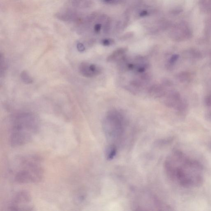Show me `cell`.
<instances>
[{"label": "cell", "instance_id": "obj_9", "mask_svg": "<svg viewBox=\"0 0 211 211\" xmlns=\"http://www.w3.org/2000/svg\"><path fill=\"white\" fill-rule=\"evenodd\" d=\"M118 148L113 145H108L106 151V156L108 160L113 159L117 154Z\"/></svg>", "mask_w": 211, "mask_h": 211}, {"label": "cell", "instance_id": "obj_11", "mask_svg": "<svg viewBox=\"0 0 211 211\" xmlns=\"http://www.w3.org/2000/svg\"><path fill=\"white\" fill-rule=\"evenodd\" d=\"M179 56L178 54H174L171 57L170 59V64H175L179 59Z\"/></svg>", "mask_w": 211, "mask_h": 211}, {"label": "cell", "instance_id": "obj_1", "mask_svg": "<svg viewBox=\"0 0 211 211\" xmlns=\"http://www.w3.org/2000/svg\"><path fill=\"white\" fill-rule=\"evenodd\" d=\"M165 168L168 177L182 187L194 188L203 183V168L201 164L180 150L173 151L168 156Z\"/></svg>", "mask_w": 211, "mask_h": 211}, {"label": "cell", "instance_id": "obj_3", "mask_svg": "<svg viewBox=\"0 0 211 211\" xmlns=\"http://www.w3.org/2000/svg\"><path fill=\"white\" fill-rule=\"evenodd\" d=\"M41 162V158L38 156H27L22 158L20 168L15 174V182L20 184L39 182L44 176Z\"/></svg>", "mask_w": 211, "mask_h": 211}, {"label": "cell", "instance_id": "obj_18", "mask_svg": "<svg viewBox=\"0 0 211 211\" xmlns=\"http://www.w3.org/2000/svg\"></svg>", "mask_w": 211, "mask_h": 211}, {"label": "cell", "instance_id": "obj_6", "mask_svg": "<svg viewBox=\"0 0 211 211\" xmlns=\"http://www.w3.org/2000/svg\"><path fill=\"white\" fill-rule=\"evenodd\" d=\"M80 73L84 77L92 78L100 74L101 69L100 67L94 64H89L87 62H83L79 66Z\"/></svg>", "mask_w": 211, "mask_h": 211}, {"label": "cell", "instance_id": "obj_15", "mask_svg": "<svg viewBox=\"0 0 211 211\" xmlns=\"http://www.w3.org/2000/svg\"><path fill=\"white\" fill-rule=\"evenodd\" d=\"M101 25L100 24H96L95 26V28H94V29H95V30L97 32L99 31H100V29H101Z\"/></svg>", "mask_w": 211, "mask_h": 211}, {"label": "cell", "instance_id": "obj_2", "mask_svg": "<svg viewBox=\"0 0 211 211\" xmlns=\"http://www.w3.org/2000/svg\"><path fill=\"white\" fill-rule=\"evenodd\" d=\"M38 120L30 114H22L16 117L12 127L10 142L13 147L24 146L31 142L38 132Z\"/></svg>", "mask_w": 211, "mask_h": 211}, {"label": "cell", "instance_id": "obj_4", "mask_svg": "<svg viewBox=\"0 0 211 211\" xmlns=\"http://www.w3.org/2000/svg\"><path fill=\"white\" fill-rule=\"evenodd\" d=\"M103 130L108 145L118 147L125 134V120L121 113L116 110H111L103 120Z\"/></svg>", "mask_w": 211, "mask_h": 211}, {"label": "cell", "instance_id": "obj_12", "mask_svg": "<svg viewBox=\"0 0 211 211\" xmlns=\"http://www.w3.org/2000/svg\"><path fill=\"white\" fill-rule=\"evenodd\" d=\"M114 43V41L110 39H106L103 40L102 41V44L104 46H108Z\"/></svg>", "mask_w": 211, "mask_h": 211}, {"label": "cell", "instance_id": "obj_7", "mask_svg": "<svg viewBox=\"0 0 211 211\" xmlns=\"http://www.w3.org/2000/svg\"><path fill=\"white\" fill-rule=\"evenodd\" d=\"M127 48H125L118 49L114 51L107 57V61L108 62H112V61H115L118 59H120V58H119L120 57L124 55L125 53L127 52Z\"/></svg>", "mask_w": 211, "mask_h": 211}, {"label": "cell", "instance_id": "obj_10", "mask_svg": "<svg viewBox=\"0 0 211 211\" xmlns=\"http://www.w3.org/2000/svg\"><path fill=\"white\" fill-rule=\"evenodd\" d=\"M21 77L24 82L27 84H31L33 80L29 75L25 71H23L21 74Z\"/></svg>", "mask_w": 211, "mask_h": 211}, {"label": "cell", "instance_id": "obj_5", "mask_svg": "<svg viewBox=\"0 0 211 211\" xmlns=\"http://www.w3.org/2000/svg\"><path fill=\"white\" fill-rule=\"evenodd\" d=\"M33 206L30 194L26 190L20 191L15 195L8 209L10 211H31Z\"/></svg>", "mask_w": 211, "mask_h": 211}, {"label": "cell", "instance_id": "obj_14", "mask_svg": "<svg viewBox=\"0 0 211 211\" xmlns=\"http://www.w3.org/2000/svg\"><path fill=\"white\" fill-rule=\"evenodd\" d=\"M206 104L208 106H211V95L207 97L206 99Z\"/></svg>", "mask_w": 211, "mask_h": 211}, {"label": "cell", "instance_id": "obj_8", "mask_svg": "<svg viewBox=\"0 0 211 211\" xmlns=\"http://www.w3.org/2000/svg\"><path fill=\"white\" fill-rule=\"evenodd\" d=\"M149 94L155 97H160L164 94V91L161 85H154L151 87L149 90Z\"/></svg>", "mask_w": 211, "mask_h": 211}, {"label": "cell", "instance_id": "obj_17", "mask_svg": "<svg viewBox=\"0 0 211 211\" xmlns=\"http://www.w3.org/2000/svg\"><path fill=\"white\" fill-rule=\"evenodd\" d=\"M105 2L109 3H113L116 2L117 0H104Z\"/></svg>", "mask_w": 211, "mask_h": 211}, {"label": "cell", "instance_id": "obj_16", "mask_svg": "<svg viewBox=\"0 0 211 211\" xmlns=\"http://www.w3.org/2000/svg\"><path fill=\"white\" fill-rule=\"evenodd\" d=\"M147 15V12L146 11H142V13H140V16H141L143 17V16H146V15Z\"/></svg>", "mask_w": 211, "mask_h": 211}, {"label": "cell", "instance_id": "obj_13", "mask_svg": "<svg viewBox=\"0 0 211 211\" xmlns=\"http://www.w3.org/2000/svg\"><path fill=\"white\" fill-rule=\"evenodd\" d=\"M77 47L78 50L79 52H83L85 50V48L84 45L82 43H79L78 44Z\"/></svg>", "mask_w": 211, "mask_h": 211}]
</instances>
